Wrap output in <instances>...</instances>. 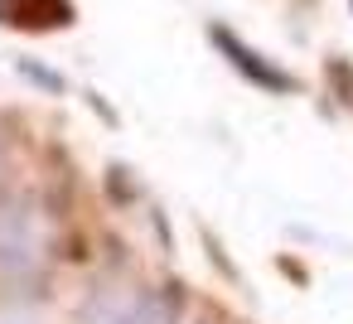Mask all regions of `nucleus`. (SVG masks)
<instances>
[{
    "label": "nucleus",
    "mask_w": 353,
    "mask_h": 324,
    "mask_svg": "<svg viewBox=\"0 0 353 324\" xmlns=\"http://www.w3.org/2000/svg\"><path fill=\"white\" fill-rule=\"evenodd\" d=\"M174 319H179L174 290H107L83 314V324H174Z\"/></svg>",
    "instance_id": "1"
},
{
    "label": "nucleus",
    "mask_w": 353,
    "mask_h": 324,
    "mask_svg": "<svg viewBox=\"0 0 353 324\" xmlns=\"http://www.w3.org/2000/svg\"><path fill=\"white\" fill-rule=\"evenodd\" d=\"M39 261V227L25 203H0V271H34Z\"/></svg>",
    "instance_id": "2"
},
{
    "label": "nucleus",
    "mask_w": 353,
    "mask_h": 324,
    "mask_svg": "<svg viewBox=\"0 0 353 324\" xmlns=\"http://www.w3.org/2000/svg\"><path fill=\"white\" fill-rule=\"evenodd\" d=\"M73 20L68 0H0V25L10 30H63Z\"/></svg>",
    "instance_id": "3"
},
{
    "label": "nucleus",
    "mask_w": 353,
    "mask_h": 324,
    "mask_svg": "<svg viewBox=\"0 0 353 324\" xmlns=\"http://www.w3.org/2000/svg\"><path fill=\"white\" fill-rule=\"evenodd\" d=\"M218 44H223V49L232 54V63H237V68H242V73H247L252 83H261V88H281V92H290V88H295V83H290L285 73H276V68L256 63V54H252V49H242V44H232L228 34H218Z\"/></svg>",
    "instance_id": "4"
},
{
    "label": "nucleus",
    "mask_w": 353,
    "mask_h": 324,
    "mask_svg": "<svg viewBox=\"0 0 353 324\" xmlns=\"http://www.w3.org/2000/svg\"><path fill=\"white\" fill-rule=\"evenodd\" d=\"M0 324H34V319H25V314H10V319H0Z\"/></svg>",
    "instance_id": "5"
},
{
    "label": "nucleus",
    "mask_w": 353,
    "mask_h": 324,
    "mask_svg": "<svg viewBox=\"0 0 353 324\" xmlns=\"http://www.w3.org/2000/svg\"><path fill=\"white\" fill-rule=\"evenodd\" d=\"M199 324H218V319H199Z\"/></svg>",
    "instance_id": "6"
}]
</instances>
